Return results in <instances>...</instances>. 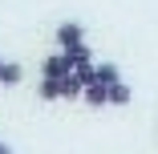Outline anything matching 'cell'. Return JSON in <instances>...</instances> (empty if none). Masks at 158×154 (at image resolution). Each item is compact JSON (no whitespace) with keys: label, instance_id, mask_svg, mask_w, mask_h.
Wrapping results in <instances>:
<instances>
[{"label":"cell","instance_id":"2","mask_svg":"<svg viewBox=\"0 0 158 154\" xmlns=\"http://www.w3.org/2000/svg\"><path fill=\"white\" fill-rule=\"evenodd\" d=\"M73 45H85V28L77 20H61L57 24V49H73Z\"/></svg>","mask_w":158,"mask_h":154},{"label":"cell","instance_id":"4","mask_svg":"<svg viewBox=\"0 0 158 154\" xmlns=\"http://www.w3.org/2000/svg\"><path fill=\"white\" fill-rule=\"evenodd\" d=\"M85 94V81L77 77V73H69V77H61V98H65V102H77Z\"/></svg>","mask_w":158,"mask_h":154},{"label":"cell","instance_id":"8","mask_svg":"<svg viewBox=\"0 0 158 154\" xmlns=\"http://www.w3.org/2000/svg\"><path fill=\"white\" fill-rule=\"evenodd\" d=\"M130 85H126V81H118V85H110V106H130Z\"/></svg>","mask_w":158,"mask_h":154},{"label":"cell","instance_id":"9","mask_svg":"<svg viewBox=\"0 0 158 154\" xmlns=\"http://www.w3.org/2000/svg\"><path fill=\"white\" fill-rule=\"evenodd\" d=\"M0 154H12V146H4V142H0Z\"/></svg>","mask_w":158,"mask_h":154},{"label":"cell","instance_id":"1","mask_svg":"<svg viewBox=\"0 0 158 154\" xmlns=\"http://www.w3.org/2000/svg\"><path fill=\"white\" fill-rule=\"evenodd\" d=\"M69 73H73V61H69V53H65V49L41 61V77H69Z\"/></svg>","mask_w":158,"mask_h":154},{"label":"cell","instance_id":"10","mask_svg":"<svg viewBox=\"0 0 158 154\" xmlns=\"http://www.w3.org/2000/svg\"><path fill=\"white\" fill-rule=\"evenodd\" d=\"M0 69H4V57H0Z\"/></svg>","mask_w":158,"mask_h":154},{"label":"cell","instance_id":"7","mask_svg":"<svg viewBox=\"0 0 158 154\" xmlns=\"http://www.w3.org/2000/svg\"><path fill=\"white\" fill-rule=\"evenodd\" d=\"M24 81V69L16 61H4V69H0V85H20Z\"/></svg>","mask_w":158,"mask_h":154},{"label":"cell","instance_id":"6","mask_svg":"<svg viewBox=\"0 0 158 154\" xmlns=\"http://www.w3.org/2000/svg\"><path fill=\"white\" fill-rule=\"evenodd\" d=\"M93 81H102V85H118V81H122V69L114 65V61H102V65H98V77H93Z\"/></svg>","mask_w":158,"mask_h":154},{"label":"cell","instance_id":"3","mask_svg":"<svg viewBox=\"0 0 158 154\" xmlns=\"http://www.w3.org/2000/svg\"><path fill=\"white\" fill-rule=\"evenodd\" d=\"M81 98H85V106H93V110H102V106H110V85H102V81H89Z\"/></svg>","mask_w":158,"mask_h":154},{"label":"cell","instance_id":"5","mask_svg":"<svg viewBox=\"0 0 158 154\" xmlns=\"http://www.w3.org/2000/svg\"><path fill=\"white\" fill-rule=\"evenodd\" d=\"M37 98L41 102H57L61 98V77H41L37 81Z\"/></svg>","mask_w":158,"mask_h":154}]
</instances>
